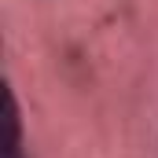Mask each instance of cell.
I'll return each mask as SVG.
<instances>
[{
	"instance_id": "cell-1",
	"label": "cell",
	"mask_w": 158,
	"mask_h": 158,
	"mask_svg": "<svg viewBox=\"0 0 158 158\" xmlns=\"http://www.w3.org/2000/svg\"><path fill=\"white\" fill-rule=\"evenodd\" d=\"M4 158H22V129H19V103L7 92V136H4Z\"/></svg>"
}]
</instances>
